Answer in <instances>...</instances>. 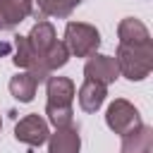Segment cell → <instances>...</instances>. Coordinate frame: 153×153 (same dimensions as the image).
<instances>
[{
  "instance_id": "277c9868",
  "label": "cell",
  "mask_w": 153,
  "mask_h": 153,
  "mask_svg": "<svg viewBox=\"0 0 153 153\" xmlns=\"http://www.w3.org/2000/svg\"><path fill=\"white\" fill-rule=\"evenodd\" d=\"M105 124H108L115 134L124 136V134L139 129L143 122H141L139 110H136L129 100H124V98H115V100L108 105V110H105Z\"/></svg>"
},
{
  "instance_id": "2e32d148",
  "label": "cell",
  "mask_w": 153,
  "mask_h": 153,
  "mask_svg": "<svg viewBox=\"0 0 153 153\" xmlns=\"http://www.w3.org/2000/svg\"><path fill=\"white\" fill-rule=\"evenodd\" d=\"M10 50H12V45H10L7 41H0V57H7Z\"/></svg>"
},
{
  "instance_id": "9c48e42d",
  "label": "cell",
  "mask_w": 153,
  "mask_h": 153,
  "mask_svg": "<svg viewBox=\"0 0 153 153\" xmlns=\"http://www.w3.org/2000/svg\"><path fill=\"white\" fill-rule=\"evenodd\" d=\"M81 148V136L76 127H65L55 129V134L48 136V153H79Z\"/></svg>"
},
{
  "instance_id": "4fadbf2b",
  "label": "cell",
  "mask_w": 153,
  "mask_h": 153,
  "mask_svg": "<svg viewBox=\"0 0 153 153\" xmlns=\"http://www.w3.org/2000/svg\"><path fill=\"white\" fill-rule=\"evenodd\" d=\"M79 108L84 110V112H98L100 110V105L105 103V96H108V91H105V86L103 84H96V81H84L81 86H79Z\"/></svg>"
},
{
  "instance_id": "30bf717a",
  "label": "cell",
  "mask_w": 153,
  "mask_h": 153,
  "mask_svg": "<svg viewBox=\"0 0 153 153\" xmlns=\"http://www.w3.org/2000/svg\"><path fill=\"white\" fill-rule=\"evenodd\" d=\"M153 151V129L148 124H141L139 129L122 136L120 153H151Z\"/></svg>"
},
{
  "instance_id": "7c38bea8",
  "label": "cell",
  "mask_w": 153,
  "mask_h": 153,
  "mask_svg": "<svg viewBox=\"0 0 153 153\" xmlns=\"http://www.w3.org/2000/svg\"><path fill=\"white\" fill-rule=\"evenodd\" d=\"M26 17V0H0V31L17 29Z\"/></svg>"
},
{
  "instance_id": "5bb4252c",
  "label": "cell",
  "mask_w": 153,
  "mask_h": 153,
  "mask_svg": "<svg viewBox=\"0 0 153 153\" xmlns=\"http://www.w3.org/2000/svg\"><path fill=\"white\" fill-rule=\"evenodd\" d=\"M36 88H38V81L29 72H19V74H14L10 79V93L19 103H31L33 96H36Z\"/></svg>"
},
{
  "instance_id": "5b68a950",
  "label": "cell",
  "mask_w": 153,
  "mask_h": 153,
  "mask_svg": "<svg viewBox=\"0 0 153 153\" xmlns=\"http://www.w3.org/2000/svg\"><path fill=\"white\" fill-rule=\"evenodd\" d=\"M50 136V129H48V122L41 117V115H26L17 122L14 127V139L19 143H26L29 148H38L48 141Z\"/></svg>"
},
{
  "instance_id": "8992f818",
  "label": "cell",
  "mask_w": 153,
  "mask_h": 153,
  "mask_svg": "<svg viewBox=\"0 0 153 153\" xmlns=\"http://www.w3.org/2000/svg\"><path fill=\"white\" fill-rule=\"evenodd\" d=\"M84 76L88 81H96V84H112L117 76H120V69H117V60L112 55H88L86 65H84Z\"/></svg>"
},
{
  "instance_id": "7a4b0ae2",
  "label": "cell",
  "mask_w": 153,
  "mask_h": 153,
  "mask_svg": "<svg viewBox=\"0 0 153 153\" xmlns=\"http://www.w3.org/2000/svg\"><path fill=\"white\" fill-rule=\"evenodd\" d=\"M117 69L129 81H143L153 69V43L148 45H122L117 48Z\"/></svg>"
},
{
  "instance_id": "ac0fdd59",
  "label": "cell",
  "mask_w": 153,
  "mask_h": 153,
  "mask_svg": "<svg viewBox=\"0 0 153 153\" xmlns=\"http://www.w3.org/2000/svg\"><path fill=\"white\" fill-rule=\"evenodd\" d=\"M0 129H2V120H0Z\"/></svg>"
},
{
  "instance_id": "6da1fadb",
  "label": "cell",
  "mask_w": 153,
  "mask_h": 153,
  "mask_svg": "<svg viewBox=\"0 0 153 153\" xmlns=\"http://www.w3.org/2000/svg\"><path fill=\"white\" fill-rule=\"evenodd\" d=\"M45 93H48V103H45L48 122L55 129L72 127L74 124L72 103H74V96H76L74 81L67 79V76H48L45 79Z\"/></svg>"
},
{
  "instance_id": "3957f363",
  "label": "cell",
  "mask_w": 153,
  "mask_h": 153,
  "mask_svg": "<svg viewBox=\"0 0 153 153\" xmlns=\"http://www.w3.org/2000/svg\"><path fill=\"white\" fill-rule=\"evenodd\" d=\"M69 50V55L76 57H88L98 50L100 45V33L93 24L86 22H67L65 26V41H62Z\"/></svg>"
},
{
  "instance_id": "52a82bcc",
  "label": "cell",
  "mask_w": 153,
  "mask_h": 153,
  "mask_svg": "<svg viewBox=\"0 0 153 153\" xmlns=\"http://www.w3.org/2000/svg\"><path fill=\"white\" fill-rule=\"evenodd\" d=\"M12 62H14L17 67H22L24 72L33 74V79H36L38 84H43V81L50 76V74L43 69V65H41L38 55L33 53V48L29 45L26 36H14V57H12Z\"/></svg>"
},
{
  "instance_id": "e0dca14e",
  "label": "cell",
  "mask_w": 153,
  "mask_h": 153,
  "mask_svg": "<svg viewBox=\"0 0 153 153\" xmlns=\"http://www.w3.org/2000/svg\"><path fill=\"white\" fill-rule=\"evenodd\" d=\"M67 2H69V5H72V7H76V5H81V2H84V0H67Z\"/></svg>"
},
{
  "instance_id": "9a60e30c",
  "label": "cell",
  "mask_w": 153,
  "mask_h": 153,
  "mask_svg": "<svg viewBox=\"0 0 153 153\" xmlns=\"http://www.w3.org/2000/svg\"><path fill=\"white\" fill-rule=\"evenodd\" d=\"M38 60H41L43 69L50 74V72H55V69H60V67L67 65V60H69V50H67V45H65L62 41H55V45H53L45 55H41Z\"/></svg>"
},
{
  "instance_id": "8fae6325",
  "label": "cell",
  "mask_w": 153,
  "mask_h": 153,
  "mask_svg": "<svg viewBox=\"0 0 153 153\" xmlns=\"http://www.w3.org/2000/svg\"><path fill=\"white\" fill-rule=\"evenodd\" d=\"M26 41H29V45L33 48V53L41 57V55H45V53L55 45V41H57V36H55V26H53L50 22H36V24L31 26Z\"/></svg>"
},
{
  "instance_id": "ba28073f",
  "label": "cell",
  "mask_w": 153,
  "mask_h": 153,
  "mask_svg": "<svg viewBox=\"0 0 153 153\" xmlns=\"http://www.w3.org/2000/svg\"><path fill=\"white\" fill-rule=\"evenodd\" d=\"M117 38H120L122 45H148V43H153L146 24L139 22V19H134V17H127V19L120 22Z\"/></svg>"
}]
</instances>
